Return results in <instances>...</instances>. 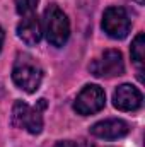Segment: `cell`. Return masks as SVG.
<instances>
[{"label": "cell", "instance_id": "cell-5", "mask_svg": "<svg viewBox=\"0 0 145 147\" xmlns=\"http://www.w3.org/2000/svg\"><path fill=\"white\" fill-rule=\"evenodd\" d=\"M132 28L130 17L123 7H109L103 16V29L108 36L114 39H123L128 36Z\"/></svg>", "mask_w": 145, "mask_h": 147}, {"label": "cell", "instance_id": "cell-4", "mask_svg": "<svg viewBox=\"0 0 145 147\" xmlns=\"http://www.w3.org/2000/svg\"><path fill=\"white\" fill-rule=\"evenodd\" d=\"M104 103H106L104 91L99 86L91 84V86H85L79 92V96L73 103V110L82 116H87V115H94V113L101 111L104 108Z\"/></svg>", "mask_w": 145, "mask_h": 147}, {"label": "cell", "instance_id": "cell-9", "mask_svg": "<svg viewBox=\"0 0 145 147\" xmlns=\"http://www.w3.org/2000/svg\"><path fill=\"white\" fill-rule=\"evenodd\" d=\"M41 34H43V28H41V22L38 21V17L34 14L26 16L17 26V36L29 46L38 45L39 39H41Z\"/></svg>", "mask_w": 145, "mask_h": 147}, {"label": "cell", "instance_id": "cell-3", "mask_svg": "<svg viewBox=\"0 0 145 147\" xmlns=\"http://www.w3.org/2000/svg\"><path fill=\"white\" fill-rule=\"evenodd\" d=\"M44 108H46V99H39L36 106H29L24 101H15L12 108V123L36 135L43 130V110Z\"/></svg>", "mask_w": 145, "mask_h": 147}, {"label": "cell", "instance_id": "cell-7", "mask_svg": "<svg viewBox=\"0 0 145 147\" xmlns=\"http://www.w3.org/2000/svg\"><path fill=\"white\" fill-rule=\"evenodd\" d=\"M142 101H144V96L142 92L132 86V84H121L114 94H113V105L114 108L121 111H135L142 106Z\"/></svg>", "mask_w": 145, "mask_h": 147}, {"label": "cell", "instance_id": "cell-12", "mask_svg": "<svg viewBox=\"0 0 145 147\" xmlns=\"http://www.w3.org/2000/svg\"><path fill=\"white\" fill-rule=\"evenodd\" d=\"M53 147H79L77 144H73L70 140H63V142H58V144H55Z\"/></svg>", "mask_w": 145, "mask_h": 147}, {"label": "cell", "instance_id": "cell-1", "mask_svg": "<svg viewBox=\"0 0 145 147\" xmlns=\"http://www.w3.org/2000/svg\"><path fill=\"white\" fill-rule=\"evenodd\" d=\"M12 80L19 89H22L26 92H34V91H38V87L43 80V70L33 57L21 55L14 63Z\"/></svg>", "mask_w": 145, "mask_h": 147}, {"label": "cell", "instance_id": "cell-8", "mask_svg": "<svg viewBox=\"0 0 145 147\" xmlns=\"http://www.w3.org/2000/svg\"><path fill=\"white\" fill-rule=\"evenodd\" d=\"M128 132H130V125L125 120H118V118L103 120L91 127V134L99 139H119L125 137Z\"/></svg>", "mask_w": 145, "mask_h": 147}, {"label": "cell", "instance_id": "cell-2", "mask_svg": "<svg viewBox=\"0 0 145 147\" xmlns=\"http://www.w3.org/2000/svg\"><path fill=\"white\" fill-rule=\"evenodd\" d=\"M43 28H44L46 39L53 46H63L70 36V22L65 12L56 5H50L44 10Z\"/></svg>", "mask_w": 145, "mask_h": 147}, {"label": "cell", "instance_id": "cell-13", "mask_svg": "<svg viewBox=\"0 0 145 147\" xmlns=\"http://www.w3.org/2000/svg\"><path fill=\"white\" fill-rule=\"evenodd\" d=\"M3 38H5V34H3V29L0 28V50H2V45H3Z\"/></svg>", "mask_w": 145, "mask_h": 147}, {"label": "cell", "instance_id": "cell-6", "mask_svg": "<svg viewBox=\"0 0 145 147\" xmlns=\"http://www.w3.org/2000/svg\"><path fill=\"white\" fill-rule=\"evenodd\" d=\"M91 72L96 77H118L125 72V63H123V57L118 50H106L99 58H96L91 63Z\"/></svg>", "mask_w": 145, "mask_h": 147}, {"label": "cell", "instance_id": "cell-10", "mask_svg": "<svg viewBox=\"0 0 145 147\" xmlns=\"http://www.w3.org/2000/svg\"><path fill=\"white\" fill-rule=\"evenodd\" d=\"M132 58H133V62H135V65L138 69L144 67V62H145V36H144V33L137 34V38L132 43Z\"/></svg>", "mask_w": 145, "mask_h": 147}, {"label": "cell", "instance_id": "cell-11", "mask_svg": "<svg viewBox=\"0 0 145 147\" xmlns=\"http://www.w3.org/2000/svg\"><path fill=\"white\" fill-rule=\"evenodd\" d=\"M38 2L39 0H15V10L26 17V16H33L38 9Z\"/></svg>", "mask_w": 145, "mask_h": 147}]
</instances>
